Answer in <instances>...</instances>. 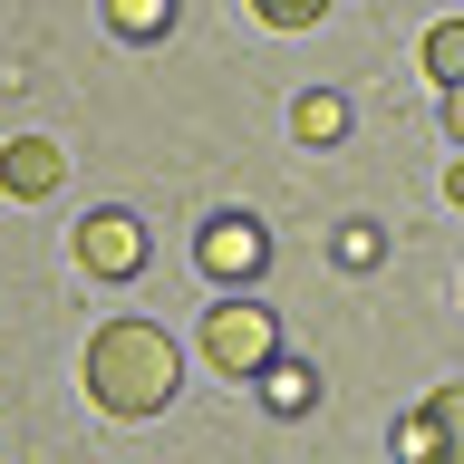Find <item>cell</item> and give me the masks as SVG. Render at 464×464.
Segmentation results:
<instances>
[{"instance_id": "cell-15", "label": "cell", "mask_w": 464, "mask_h": 464, "mask_svg": "<svg viewBox=\"0 0 464 464\" xmlns=\"http://www.w3.org/2000/svg\"><path fill=\"white\" fill-rule=\"evenodd\" d=\"M445 203L464 213V145H455V165H445Z\"/></svg>"}, {"instance_id": "cell-3", "label": "cell", "mask_w": 464, "mask_h": 464, "mask_svg": "<svg viewBox=\"0 0 464 464\" xmlns=\"http://www.w3.org/2000/svg\"><path fill=\"white\" fill-rule=\"evenodd\" d=\"M194 271L213 290H252L261 271H271V232H261L252 213H213V223L194 232Z\"/></svg>"}, {"instance_id": "cell-5", "label": "cell", "mask_w": 464, "mask_h": 464, "mask_svg": "<svg viewBox=\"0 0 464 464\" xmlns=\"http://www.w3.org/2000/svg\"><path fill=\"white\" fill-rule=\"evenodd\" d=\"M58 184H68L58 136H10V145H0V194H10V203H49Z\"/></svg>"}, {"instance_id": "cell-4", "label": "cell", "mask_w": 464, "mask_h": 464, "mask_svg": "<svg viewBox=\"0 0 464 464\" xmlns=\"http://www.w3.org/2000/svg\"><path fill=\"white\" fill-rule=\"evenodd\" d=\"M68 252H78V271H87V281H136L155 242H145V223L126 213V203H97V213L68 232Z\"/></svg>"}, {"instance_id": "cell-13", "label": "cell", "mask_w": 464, "mask_h": 464, "mask_svg": "<svg viewBox=\"0 0 464 464\" xmlns=\"http://www.w3.org/2000/svg\"><path fill=\"white\" fill-rule=\"evenodd\" d=\"M252 20L261 29H319V20H329V0H252Z\"/></svg>"}, {"instance_id": "cell-1", "label": "cell", "mask_w": 464, "mask_h": 464, "mask_svg": "<svg viewBox=\"0 0 464 464\" xmlns=\"http://www.w3.org/2000/svg\"><path fill=\"white\" fill-rule=\"evenodd\" d=\"M174 387H184V348L155 329V319H107L97 339H87V397L107 406V416H165Z\"/></svg>"}, {"instance_id": "cell-9", "label": "cell", "mask_w": 464, "mask_h": 464, "mask_svg": "<svg viewBox=\"0 0 464 464\" xmlns=\"http://www.w3.org/2000/svg\"><path fill=\"white\" fill-rule=\"evenodd\" d=\"M387 445H397V464H445V426H435V406H406L397 426H387Z\"/></svg>"}, {"instance_id": "cell-7", "label": "cell", "mask_w": 464, "mask_h": 464, "mask_svg": "<svg viewBox=\"0 0 464 464\" xmlns=\"http://www.w3.org/2000/svg\"><path fill=\"white\" fill-rule=\"evenodd\" d=\"M261 406H271V416H310L319 406V368L310 358H281V368L261 377Z\"/></svg>"}, {"instance_id": "cell-12", "label": "cell", "mask_w": 464, "mask_h": 464, "mask_svg": "<svg viewBox=\"0 0 464 464\" xmlns=\"http://www.w3.org/2000/svg\"><path fill=\"white\" fill-rule=\"evenodd\" d=\"M426 406H435V426H445V464H464V377H445Z\"/></svg>"}, {"instance_id": "cell-2", "label": "cell", "mask_w": 464, "mask_h": 464, "mask_svg": "<svg viewBox=\"0 0 464 464\" xmlns=\"http://www.w3.org/2000/svg\"><path fill=\"white\" fill-rule=\"evenodd\" d=\"M203 358H213V377H271L281 368V310L261 290H223L203 310Z\"/></svg>"}, {"instance_id": "cell-8", "label": "cell", "mask_w": 464, "mask_h": 464, "mask_svg": "<svg viewBox=\"0 0 464 464\" xmlns=\"http://www.w3.org/2000/svg\"><path fill=\"white\" fill-rule=\"evenodd\" d=\"M107 29L136 39V49H155V39H174V0H107Z\"/></svg>"}, {"instance_id": "cell-6", "label": "cell", "mask_w": 464, "mask_h": 464, "mask_svg": "<svg viewBox=\"0 0 464 464\" xmlns=\"http://www.w3.org/2000/svg\"><path fill=\"white\" fill-rule=\"evenodd\" d=\"M290 136L300 145H339L348 136V97L339 87H300V97H290Z\"/></svg>"}, {"instance_id": "cell-14", "label": "cell", "mask_w": 464, "mask_h": 464, "mask_svg": "<svg viewBox=\"0 0 464 464\" xmlns=\"http://www.w3.org/2000/svg\"><path fill=\"white\" fill-rule=\"evenodd\" d=\"M445 136H455V145H464V78H455V87H445Z\"/></svg>"}, {"instance_id": "cell-11", "label": "cell", "mask_w": 464, "mask_h": 464, "mask_svg": "<svg viewBox=\"0 0 464 464\" xmlns=\"http://www.w3.org/2000/svg\"><path fill=\"white\" fill-rule=\"evenodd\" d=\"M426 78H435V87L464 78V20H435V29H426Z\"/></svg>"}, {"instance_id": "cell-10", "label": "cell", "mask_w": 464, "mask_h": 464, "mask_svg": "<svg viewBox=\"0 0 464 464\" xmlns=\"http://www.w3.org/2000/svg\"><path fill=\"white\" fill-rule=\"evenodd\" d=\"M329 261H339V271H377V261H387V232H377V223H339Z\"/></svg>"}]
</instances>
